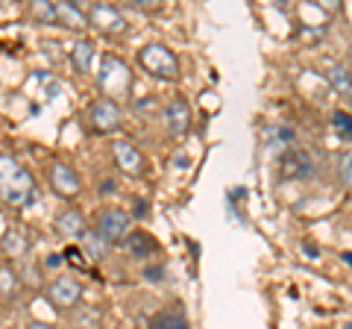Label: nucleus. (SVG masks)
Masks as SVG:
<instances>
[{
	"label": "nucleus",
	"mask_w": 352,
	"mask_h": 329,
	"mask_svg": "<svg viewBox=\"0 0 352 329\" xmlns=\"http://www.w3.org/2000/svg\"><path fill=\"white\" fill-rule=\"evenodd\" d=\"M38 200L36 177L15 156L0 153V203L9 209H27Z\"/></svg>",
	"instance_id": "nucleus-1"
},
{
	"label": "nucleus",
	"mask_w": 352,
	"mask_h": 329,
	"mask_svg": "<svg viewBox=\"0 0 352 329\" xmlns=\"http://www.w3.org/2000/svg\"><path fill=\"white\" fill-rule=\"evenodd\" d=\"M97 83H100V92L103 97L118 103V97H126L132 92V71L124 59L106 53L100 59V74H97Z\"/></svg>",
	"instance_id": "nucleus-2"
},
{
	"label": "nucleus",
	"mask_w": 352,
	"mask_h": 329,
	"mask_svg": "<svg viewBox=\"0 0 352 329\" xmlns=\"http://www.w3.org/2000/svg\"><path fill=\"white\" fill-rule=\"evenodd\" d=\"M138 62L147 74L159 76V80H168V83L179 80V59H176V53L168 45H162V41H150V45L141 47Z\"/></svg>",
	"instance_id": "nucleus-3"
},
{
	"label": "nucleus",
	"mask_w": 352,
	"mask_h": 329,
	"mask_svg": "<svg viewBox=\"0 0 352 329\" xmlns=\"http://www.w3.org/2000/svg\"><path fill=\"white\" fill-rule=\"evenodd\" d=\"M91 229L106 241L109 247L124 244L126 235L132 233V215L126 209H118V206H106V209L97 212Z\"/></svg>",
	"instance_id": "nucleus-4"
},
{
	"label": "nucleus",
	"mask_w": 352,
	"mask_h": 329,
	"mask_svg": "<svg viewBox=\"0 0 352 329\" xmlns=\"http://www.w3.org/2000/svg\"><path fill=\"white\" fill-rule=\"evenodd\" d=\"M44 297L56 312H71L82 300V282L71 277V273H59V277H53L44 285Z\"/></svg>",
	"instance_id": "nucleus-5"
},
{
	"label": "nucleus",
	"mask_w": 352,
	"mask_h": 329,
	"mask_svg": "<svg viewBox=\"0 0 352 329\" xmlns=\"http://www.w3.org/2000/svg\"><path fill=\"white\" fill-rule=\"evenodd\" d=\"M85 120H88V129H91V133L112 136L124 127V112H120V103L109 100V97H97V100L88 106Z\"/></svg>",
	"instance_id": "nucleus-6"
},
{
	"label": "nucleus",
	"mask_w": 352,
	"mask_h": 329,
	"mask_svg": "<svg viewBox=\"0 0 352 329\" xmlns=\"http://www.w3.org/2000/svg\"><path fill=\"white\" fill-rule=\"evenodd\" d=\"M47 180H50L53 194L62 197V200H74V197L82 191V180H80V173H76L68 162H53V164H50Z\"/></svg>",
	"instance_id": "nucleus-7"
},
{
	"label": "nucleus",
	"mask_w": 352,
	"mask_h": 329,
	"mask_svg": "<svg viewBox=\"0 0 352 329\" xmlns=\"http://www.w3.org/2000/svg\"><path fill=\"white\" fill-rule=\"evenodd\" d=\"M88 27H97L100 32H109V36H118V32L126 30V18L120 9H115L112 3H91L88 6Z\"/></svg>",
	"instance_id": "nucleus-8"
},
{
	"label": "nucleus",
	"mask_w": 352,
	"mask_h": 329,
	"mask_svg": "<svg viewBox=\"0 0 352 329\" xmlns=\"http://www.w3.org/2000/svg\"><path fill=\"white\" fill-rule=\"evenodd\" d=\"M162 120H164V129L173 136V138H185L191 129V106L188 100L182 97H173V100L164 103L162 109Z\"/></svg>",
	"instance_id": "nucleus-9"
},
{
	"label": "nucleus",
	"mask_w": 352,
	"mask_h": 329,
	"mask_svg": "<svg viewBox=\"0 0 352 329\" xmlns=\"http://www.w3.org/2000/svg\"><path fill=\"white\" fill-rule=\"evenodd\" d=\"M112 153H115V162H118V168L129 173V177H144L147 173V159H144V153H141L135 145H132L129 138H118L115 145H112Z\"/></svg>",
	"instance_id": "nucleus-10"
},
{
	"label": "nucleus",
	"mask_w": 352,
	"mask_h": 329,
	"mask_svg": "<svg viewBox=\"0 0 352 329\" xmlns=\"http://www.w3.org/2000/svg\"><path fill=\"white\" fill-rule=\"evenodd\" d=\"M85 229H88L85 215H82L80 209H74V206H68L65 212H59V215H56V233H59L62 238H68V241H80Z\"/></svg>",
	"instance_id": "nucleus-11"
},
{
	"label": "nucleus",
	"mask_w": 352,
	"mask_h": 329,
	"mask_svg": "<svg viewBox=\"0 0 352 329\" xmlns=\"http://www.w3.org/2000/svg\"><path fill=\"white\" fill-rule=\"evenodd\" d=\"M53 9H56V27L74 30V32H82L88 27V18L82 12V6L71 3V0H59V3H53Z\"/></svg>",
	"instance_id": "nucleus-12"
},
{
	"label": "nucleus",
	"mask_w": 352,
	"mask_h": 329,
	"mask_svg": "<svg viewBox=\"0 0 352 329\" xmlns=\"http://www.w3.org/2000/svg\"><path fill=\"white\" fill-rule=\"evenodd\" d=\"M0 250H3L9 259H24L30 253V238L24 233V226H18V224L6 226L3 238H0Z\"/></svg>",
	"instance_id": "nucleus-13"
},
{
	"label": "nucleus",
	"mask_w": 352,
	"mask_h": 329,
	"mask_svg": "<svg viewBox=\"0 0 352 329\" xmlns=\"http://www.w3.org/2000/svg\"><path fill=\"white\" fill-rule=\"evenodd\" d=\"M285 177L288 180H308L314 173V162H311V156H308L305 150H288L285 153Z\"/></svg>",
	"instance_id": "nucleus-14"
},
{
	"label": "nucleus",
	"mask_w": 352,
	"mask_h": 329,
	"mask_svg": "<svg viewBox=\"0 0 352 329\" xmlns=\"http://www.w3.org/2000/svg\"><path fill=\"white\" fill-rule=\"evenodd\" d=\"M21 291H24V279H21V273L9 265H0V300L6 303H15L21 297Z\"/></svg>",
	"instance_id": "nucleus-15"
},
{
	"label": "nucleus",
	"mask_w": 352,
	"mask_h": 329,
	"mask_svg": "<svg viewBox=\"0 0 352 329\" xmlns=\"http://www.w3.org/2000/svg\"><path fill=\"white\" fill-rule=\"evenodd\" d=\"M71 62L76 74H91L94 68V41L91 39H80L76 45L71 47Z\"/></svg>",
	"instance_id": "nucleus-16"
},
{
	"label": "nucleus",
	"mask_w": 352,
	"mask_h": 329,
	"mask_svg": "<svg viewBox=\"0 0 352 329\" xmlns=\"http://www.w3.org/2000/svg\"><path fill=\"white\" fill-rule=\"evenodd\" d=\"M68 321H71L74 329H100L103 317L94 306H76V309L68 312Z\"/></svg>",
	"instance_id": "nucleus-17"
},
{
	"label": "nucleus",
	"mask_w": 352,
	"mask_h": 329,
	"mask_svg": "<svg viewBox=\"0 0 352 329\" xmlns=\"http://www.w3.org/2000/svg\"><path fill=\"white\" fill-rule=\"evenodd\" d=\"M124 244H126V250L135 259H147V256H153V250H156V241H153V235L144 233V229H135V233H129Z\"/></svg>",
	"instance_id": "nucleus-18"
},
{
	"label": "nucleus",
	"mask_w": 352,
	"mask_h": 329,
	"mask_svg": "<svg viewBox=\"0 0 352 329\" xmlns=\"http://www.w3.org/2000/svg\"><path fill=\"white\" fill-rule=\"evenodd\" d=\"M294 141H296V136H294V129L291 127H285V124H273L270 129H267V150H294Z\"/></svg>",
	"instance_id": "nucleus-19"
},
{
	"label": "nucleus",
	"mask_w": 352,
	"mask_h": 329,
	"mask_svg": "<svg viewBox=\"0 0 352 329\" xmlns=\"http://www.w3.org/2000/svg\"><path fill=\"white\" fill-rule=\"evenodd\" d=\"M147 329H191V326H188V317H185L179 309H164L153 317Z\"/></svg>",
	"instance_id": "nucleus-20"
},
{
	"label": "nucleus",
	"mask_w": 352,
	"mask_h": 329,
	"mask_svg": "<svg viewBox=\"0 0 352 329\" xmlns=\"http://www.w3.org/2000/svg\"><path fill=\"white\" fill-rule=\"evenodd\" d=\"M80 244H82V250H85V256L94 259V262H100V259L109 253V244L94 233V229H85L82 238H80Z\"/></svg>",
	"instance_id": "nucleus-21"
},
{
	"label": "nucleus",
	"mask_w": 352,
	"mask_h": 329,
	"mask_svg": "<svg viewBox=\"0 0 352 329\" xmlns=\"http://www.w3.org/2000/svg\"><path fill=\"white\" fill-rule=\"evenodd\" d=\"M30 18L36 21V24H56L53 0H36V3H30Z\"/></svg>",
	"instance_id": "nucleus-22"
},
{
	"label": "nucleus",
	"mask_w": 352,
	"mask_h": 329,
	"mask_svg": "<svg viewBox=\"0 0 352 329\" xmlns=\"http://www.w3.org/2000/svg\"><path fill=\"white\" fill-rule=\"evenodd\" d=\"M332 127L340 138H352V115L349 112H335L332 115Z\"/></svg>",
	"instance_id": "nucleus-23"
},
{
	"label": "nucleus",
	"mask_w": 352,
	"mask_h": 329,
	"mask_svg": "<svg viewBox=\"0 0 352 329\" xmlns=\"http://www.w3.org/2000/svg\"><path fill=\"white\" fill-rule=\"evenodd\" d=\"M329 83H332L335 89H340L344 94H349V89H352L349 71H344V68H332V74H329Z\"/></svg>",
	"instance_id": "nucleus-24"
},
{
	"label": "nucleus",
	"mask_w": 352,
	"mask_h": 329,
	"mask_svg": "<svg viewBox=\"0 0 352 329\" xmlns=\"http://www.w3.org/2000/svg\"><path fill=\"white\" fill-rule=\"evenodd\" d=\"M340 180H344L346 189H352V150L340 156Z\"/></svg>",
	"instance_id": "nucleus-25"
},
{
	"label": "nucleus",
	"mask_w": 352,
	"mask_h": 329,
	"mask_svg": "<svg viewBox=\"0 0 352 329\" xmlns=\"http://www.w3.org/2000/svg\"><path fill=\"white\" fill-rule=\"evenodd\" d=\"M100 194H103V197H106V194H115V182H112V180L100 182Z\"/></svg>",
	"instance_id": "nucleus-26"
},
{
	"label": "nucleus",
	"mask_w": 352,
	"mask_h": 329,
	"mask_svg": "<svg viewBox=\"0 0 352 329\" xmlns=\"http://www.w3.org/2000/svg\"><path fill=\"white\" fill-rule=\"evenodd\" d=\"M27 329H53V326L50 323H41V321H30Z\"/></svg>",
	"instance_id": "nucleus-27"
},
{
	"label": "nucleus",
	"mask_w": 352,
	"mask_h": 329,
	"mask_svg": "<svg viewBox=\"0 0 352 329\" xmlns=\"http://www.w3.org/2000/svg\"><path fill=\"white\" fill-rule=\"evenodd\" d=\"M56 265H62V256H56V253L47 256V268H56Z\"/></svg>",
	"instance_id": "nucleus-28"
},
{
	"label": "nucleus",
	"mask_w": 352,
	"mask_h": 329,
	"mask_svg": "<svg viewBox=\"0 0 352 329\" xmlns=\"http://www.w3.org/2000/svg\"><path fill=\"white\" fill-rule=\"evenodd\" d=\"M349 80H352V71H349Z\"/></svg>",
	"instance_id": "nucleus-29"
}]
</instances>
